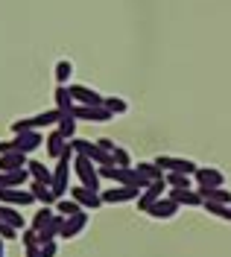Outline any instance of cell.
<instances>
[{"label":"cell","mask_w":231,"mask_h":257,"mask_svg":"<svg viewBox=\"0 0 231 257\" xmlns=\"http://www.w3.org/2000/svg\"><path fill=\"white\" fill-rule=\"evenodd\" d=\"M44 149H47V155H50L53 161H59V158L67 152V149H70V141H67L59 128H53L47 138H44Z\"/></svg>","instance_id":"9a60e30c"},{"label":"cell","mask_w":231,"mask_h":257,"mask_svg":"<svg viewBox=\"0 0 231 257\" xmlns=\"http://www.w3.org/2000/svg\"><path fill=\"white\" fill-rule=\"evenodd\" d=\"M164 181H167V187H176V190H190L193 176H187V173H167Z\"/></svg>","instance_id":"484cf974"},{"label":"cell","mask_w":231,"mask_h":257,"mask_svg":"<svg viewBox=\"0 0 231 257\" xmlns=\"http://www.w3.org/2000/svg\"><path fill=\"white\" fill-rule=\"evenodd\" d=\"M76 123H79V120H76L73 114H62V117H59V123H56V128L65 135L67 141H73V138H76Z\"/></svg>","instance_id":"4316f807"},{"label":"cell","mask_w":231,"mask_h":257,"mask_svg":"<svg viewBox=\"0 0 231 257\" xmlns=\"http://www.w3.org/2000/svg\"><path fill=\"white\" fill-rule=\"evenodd\" d=\"M30 193L35 196V202H41V205H50V208L59 202V196L53 193V187H50V184H44V181H33Z\"/></svg>","instance_id":"d6986e66"},{"label":"cell","mask_w":231,"mask_h":257,"mask_svg":"<svg viewBox=\"0 0 231 257\" xmlns=\"http://www.w3.org/2000/svg\"><path fill=\"white\" fill-rule=\"evenodd\" d=\"M97 144L102 146V149H105V152H114V141H108V138H99Z\"/></svg>","instance_id":"74e56055"},{"label":"cell","mask_w":231,"mask_h":257,"mask_svg":"<svg viewBox=\"0 0 231 257\" xmlns=\"http://www.w3.org/2000/svg\"><path fill=\"white\" fill-rule=\"evenodd\" d=\"M70 199H73V202H76L82 210L102 208V196H99V190H91V187H82V184L70 187Z\"/></svg>","instance_id":"8992f818"},{"label":"cell","mask_w":231,"mask_h":257,"mask_svg":"<svg viewBox=\"0 0 231 257\" xmlns=\"http://www.w3.org/2000/svg\"><path fill=\"white\" fill-rule=\"evenodd\" d=\"M164 196H167V181H164V178H158V181H152L147 190L138 196V210H144V213H147V210L152 208L158 199H164Z\"/></svg>","instance_id":"7c38bea8"},{"label":"cell","mask_w":231,"mask_h":257,"mask_svg":"<svg viewBox=\"0 0 231 257\" xmlns=\"http://www.w3.org/2000/svg\"><path fill=\"white\" fill-rule=\"evenodd\" d=\"M167 196H170L173 202H179V205H187V208H202V202H205L202 193L193 190V187H190V190H176V187H170Z\"/></svg>","instance_id":"ac0fdd59"},{"label":"cell","mask_w":231,"mask_h":257,"mask_svg":"<svg viewBox=\"0 0 231 257\" xmlns=\"http://www.w3.org/2000/svg\"><path fill=\"white\" fill-rule=\"evenodd\" d=\"M99 178H111L114 184H123V187H138V190H147L149 181L135 167H99Z\"/></svg>","instance_id":"6da1fadb"},{"label":"cell","mask_w":231,"mask_h":257,"mask_svg":"<svg viewBox=\"0 0 231 257\" xmlns=\"http://www.w3.org/2000/svg\"><path fill=\"white\" fill-rule=\"evenodd\" d=\"M21 237V231L18 228H12V225H6V222H0V240H6V242H12Z\"/></svg>","instance_id":"e575fe53"},{"label":"cell","mask_w":231,"mask_h":257,"mask_svg":"<svg viewBox=\"0 0 231 257\" xmlns=\"http://www.w3.org/2000/svg\"><path fill=\"white\" fill-rule=\"evenodd\" d=\"M67 88H70V96L76 99V105H102V99H105V96H99L97 91H91L85 85H67Z\"/></svg>","instance_id":"e0dca14e"},{"label":"cell","mask_w":231,"mask_h":257,"mask_svg":"<svg viewBox=\"0 0 231 257\" xmlns=\"http://www.w3.org/2000/svg\"><path fill=\"white\" fill-rule=\"evenodd\" d=\"M135 170H138L141 176L147 178L149 184H152V181H158V178H164V176H167V173L161 170V167H158V164H155V161H138V167H135Z\"/></svg>","instance_id":"d4e9b609"},{"label":"cell","mask_w":231,"mask_h":257,"mask_svg":"<svg viewBox=\"0 0 231 257\" xmlns=\"http://www.w3.org/2000/svg\"><path fill=\"white\" fill-rule=\"evenodd\" d=\"M56 251H59V245H56V240L41 242V248H38V257H56Z\"/></svg>","instance_id":"d590c367"},{"label":"cell","mask_w":231,"mask_h":257,"mask_svg":"<svg viewBox=\"0 0 231 257\" xmlns=\"http://www.w3.org/2000/svg\"><path fill=\"white\" fill-rule=\"evenodd\" d=\"M202 193V199H208V202H222V205H231V193L225 187H208V190H199Z\"/></svg>","instance_id":"f1b7e54d"},{"label":"cell","mask_w":231,"mask_h":257,"mask_svg":"<svg viewBox=\"0 0 231 257\" xmlns=\"http://www.w3.org/2000/svg\"><path fill=\"white\" fill-rule=\"evenodd\" d=\"M114 167H132V152L129 149H123V146H114Z\"/></svg>","instance_id":"836d02e7"},{"label":"cell","mask_w":231,"mask_h":257,"mask_svg":"<svg viewBox=\"0 0 231 257\" xmlns=\"http://www.w3.org/2000/svg\"><path fill=\"white\" fill-rule=\"evenodd\" d=\"M0 205H12V208H27L35 205V196L24 187H3L0 190Z\"/></svg>","instance_id":"30bf717a"},{"label":"cell","mask_w":231,"mask_h":257,"mask_svg":"<svg viewBox=\"0 0 231 257\" xmlns=\"http://www.w3.org/2000/svg\"><path fill=\"white\" fill-rule=\"evenodd\" d=\"M70 146H73V152H76V155H85V158H91L94 164H97V167H111V164H114V155H111V152H105V149H102L97 141L73 138V141H70Z\"/></svg>","instance_id":"277c9868"},{"label":"cell","mask_w":231,"mask_h":257,"mask_svg":"<svg viewBox=\"0 0 231 257\" xmlns=\"http://www.w3.org/2000/svg\"><path fill=\"white\" fill-rule=\"evenodd\" d=\"M0 219L6 225H12V228H18V231H24L27 228V219L21 216V210L12 208V205H0Z\"/></svg>","instance_id":"7402d4cb"},{"label":"cell","mask_w":231,"mask_h":257,"mask_svg":"<svg viewBox=\"0 0 231 257\" xmlns=\"http://www.w3.org/2000/svg\"><path fill=\"white\" fill-rule=\"evenodd\" d=\"M0 222H3V219H0Z\"/></svg>","instance_id":"ab89813d"},{"label":"cell","mask_w":231,"mask_h":257,"mask_svg":"<svg viewBox=\"0 0 231 257\" xmlns=\"http://www.w3.org/2000/svg\"><path fill=\"white\" fill-rule=\"evenodd\" d=\"M102 105L111 111V117H114V114H126V111H129V102H126V99H120V96H105V99H102Z\"/></svg>","instance_id":"4dcf8cb0"},{"label":"cell","mask_w":231,"mask_h":257,"mask_svg":"<svg viewBox=\"0 0 231 257\" xmlns=\"http://www.w3.org/2000/svg\"><path fill=\"white\" fill-rule=\"evenodd\" d=\"M59 117H62L59 108H50V111H41V114H33V117H24V120H15L9 128H12L15 135H21V132H38V128L56 126V123H59Z\"/></svg>","instance_id":"3957f363"},{"label":"cell","mask_w":231,"mask_h":257,"mask_svg":"<svg viewBox=\"0 0 231 257\" xmlns=\"http://www.w3.org/2000/svg\"><path fill=\"white\" fill-rule=\"evenodd\" d=\"M85 228H88V210H79V213H73V216H65L59 237H62V240H73V237L82 234Z\"/></svg>","instance_id":"8fae6325"},{"label":"cell","mask_w":231,"mask_h":257,"mask_svg":"<svg viewBox=\"0 0 231 257\" xmlns=\"http://www.w3.org/2000/svg\"><path fill=\"white\" fill-rule=\"evenodd\" d=\"M53 102H56V108H59L62 114H70L73 111V105H76V99L70 96V88H67V85H59V88H56Z\"/></svg>","instance_id":"44dd1931"},{"label":"cell","mask_w":231,"mask_h":257,"mask_svg":"<svg viewBox=\"0 0 231 257\" xmlns=\"http://www.w3.org/2000/svg\"><path fill=\"white\" fill-rule=\"evenodd\" d=\"M12 144H15L18 152L30 155V152H38V149L44 146V135H41V132H21V135L12 138Z\"/></svg>","instance_id":"4fadbf2b"},{"label":"cell","mask_w":231,"mask_h":257,"mask_svg":"<svg viewBox=\"0 0 231 257\" xmlns=\"http://www.w3.org/2000/svg\"><path fill=\"white\" fill-rule=\"evenodd\" d=\"M27 167V155L24 152H6L0 155V173H15V170H24Z\"/></svg>","instance_id":"ffe728a7"},{"label":"cell","mask_w":231,"mask_h":257,"mask_svg":"<svg viewBox=\"0 0 231 257\" xmlns=\"http://www.w3.org/2000/svg\"><path fill=\"white\" fill-rule=\"evenodd\" d=\"M6 152H18L12 141H0V155H6Z\"/></svg>","instance_id":"8d00e7d4"},{"label":"cell","mask_w":231,"mask_h":257,"mask_svg":"<svg viewBox=\"0 0 231 257\" xmlns=\"http://www.w3.org/2000/svg\"><path fill=\"white\" fill-rule=\"evenodd\" d=\"M193 181L199 184V190H208V187H222L225 184V176L214 170V167H199L193 173Z\"/></svg>","instance_id":"5bb4252c"},{"label":"cell","mask_w":231,"mask_h":257,"mask_svg":"<svg viewBox=\"0 0 231 257\" xmlns=\"http://www.w3.org/2000/svg\"><path fill=\"white\" fill-rule=\"evenodd\" d=\"M53 216H56V210L50 208V205H44V208H41L38 213H35V219L30 222V228H35V231H41V228H44V225H47L50 219H53Z\"/></svg>","instance_id":"1f68e13d"},{"label":"cell","mask_w":231,"mask_h":257,"mask_svg":"<svg viewBox=\"0 0 231 257\" xmlns=\"http://www.w3.org/2000/svg\"><path fill=\"white\" fill-rule=\"evenodd\" d=\"M144 190H138V187H123V184H114L111 190L99 193L102 196V205H123V202H138V196Z\"/></svg>","instance_id":"9c48e42d"},{"label":"cell","mask_w":231,"mask_h":257,"mask_svg":"<svg viewBox=\"0 0 231 257\" xmlns=\"http://www.w3.org/2000/svg\"><path fill=\"white\" fill-rule=\"evenodd\" d=\"M73 146L67 149L62 158L56 161V167H53V181H50V187H53V193L62 199V196H67V181H70V173H73Z\"/></svg>","instance_id":"7a4b0ae2"},{"label":"cell","mask_w":231,"mask_h":257,"mask_svg":"<svg viewBox=\"0 0 231 257\" xmlns=\"http://www.w3.org/2000/svg\"><path fill=\"white\" fill-rule=\"evenodd\" d=\"M21 242H24V251H27V257H38L41 240H38V231H35V228H24V231H21Z\"/></svg>","instance_id":"603a6c76"},{"label":"cell","mask_w":231,"mask_h":257,"mask_svg":"<svg viewBox=\"0 0 231 257\" xmlns=\"http://www.w3.org/2000/svg\"><path fill=\"white\" fill-rule=\"evenodd\" d=\"M27 170H30L33 181H44V184H50V181H53V170H50L47 164H41L38 158L27 161Z\"/></svg>","instance_id":"cb8c5ba5"},{"label":"cell","mask_w":231,"mask_h":257,"mask_svg":"<svg viewBox=\"0 0 231 257\" xmlns=\"http://www.w3.org/2000/svg\"><path fill=\"white\" fill-rule=\"evenodd\" d=\"M179 208H182L179 202H173L170 196H164V199H158V202H155V205H152L147 213L152 216V219H173V216L179 213Z\"/></svg>","instance_id":"2e32d148"},{"label":"cell","mask_w":231,"mask_h":257,"mask_svg":"<svg viewBox=\"0 0 231 257\" xmlns=\"http://www.w3.org/2000/svg\"><path fill=\"white\" fill-rule=\"evenodd\" d=\"M202 208L208 210L211 216H216V219H231V205H222V202H202Z\"/></svg>","instance_id":"83f0119b"},{"label":"cell","mask_w":231,"mask_h":257,"mask_svg":"<svg viewBox=\"0 0 231 257\" xmlns=\"http://www.w3.org/2000/svg\"><path fill=\"white\" fill-rule=\"evenodd\" d=\"M79 205L73 202V199H59L56 202V213H62V216H73V213H79Z\"/></svg>","instance_id":"d6a6232c"},{"label":"cell","mask_w":231,"mask_h":257,"mask_svg":"<svg viewBox=\"0 0 231 257\" xmlns=\"http://www.w3.org/2000/svg\"><path fill=\"white\" fill-rule=\"evenodd\" d=\"M73 173H76V178H79L82 187L99 190V167L91 158H85V155H73Z\"/></svg>","instance_id":"5b68a950"},{"label":"cell","mask_w":231,"mask_h":257,"mask_svg":"<svg viewBox=\"0 0 231 257\" xmlns=\"http://www.w3.org/2000/svg\"><path fill=\"white\" fill-rule=\"evenodd\" d=\"M70 76H73V64H70V59H59V62H56V82H59V85H67Z\"/></svg>","instance_id":"f546056e"},{"label":"cell","mask_w":231,"mask_h":257,"mask_svg":"<svg viewBox=\"0 0 231 257\" xmlns=\"http://www.w3.org/2000/svg\"><path fill=\"white\" fill-rule=\"evenodd\" d=\"M0 257H6V240H0Z\"/></svg>","instance_id":"f35d334b"},{"label":"cell","mask_w":231,"mask_h":257,"mask_svg":"<svg viewBox=\"0 0 231 257\" xmlns=\"http://www.w3.org/2000/svg\"><path fill=\"white\" fill-rule=\"evenodd\" d=\"M73 117L79 120V123H108L111 120V111L105 108V105H73Z\"/></svg>","instance_id":"52a82bcc"},{"label":"cell","mask_w":231,"mask_h":257,"mask_svg":"<svg viewBox=\"0 0 231 257\" xmlns=\"http://www.w3.org/2000/svg\"><path fill=\"white\" fill-rule=\"evenodd\" d=\"M155 164H158L164 173H187V176H193V173L199 170L190 158H176V155H158Z\"/></svg>","instance_id":"ba28073f"}]
</instances>
